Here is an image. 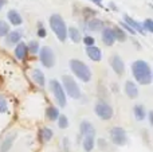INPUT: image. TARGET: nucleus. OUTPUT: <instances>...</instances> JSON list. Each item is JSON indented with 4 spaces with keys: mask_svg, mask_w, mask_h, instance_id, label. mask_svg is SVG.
<instances>
[{
    "mask_svg": "<svg viewBox=\"0 0 153 152\" xmlns=\"http://www.w3.org/2000/svg\"><path fill=\"white\" fill-rule=\"evenodd\" d=\"M132 73L134 80L140 85H151L152 83V70L146 61L138 59L132 63Z\"/></svg>",
    "mask_w": 153,
    "mask_h": 152,
    "instance_id": "1",
    "label": "nucleus"
},
{
    "mask_svg": "<svg viewBox=\"0 0 153 152\" xmlns=\"http://www.w3.org/2000/svg\"><path fill=\"white\" fill-rule=\"evenodd\" d=\"M50 27L61 42H66L67 27H66V23H65L63 18H62L59 13H54V15L50 16Z\"/></svg>",
    "mask_w": 153,
    "mask_h": 152,
    "instance_id": "2",
    "label": "nucleus"
},
{
    "mask_svg": "<svg viewBox=\"0 0 153 152\" xmlns=\"http://www.w3.org/2000/svg\"><path fill=\"white\" fill-rule=\"evenodd\" d=\"M69 65H70L71 72L74 73V75H76L82 82L91 81V70L89 69V66L85 62L79 61V59H70Z\"/></svg>",
    "mask_w": 153,
    "mask_h": 152,
    "instance_id": "3",
    "label": "nucleus"
},
{
    "mask_svg": "<svg viewBox=\"0 0 153 152\" xmlns=\"http://www.w3.org/2000/svg\"><path fill=\"white\" fill-rule=\"evenodd\" d=\"M62 88H63L66 96L71 97L74 100L81 98V89H79L78 83L75 82V80L71 75H63L62 77Z\"/></svg>",
    "mask_w": 153,
    "mask_h": 152,
    "instance_id": "4",
    "label": "nucleus"
},
{
    "mask_svg": "<svg viewBox=\"0 0 153 152\" xmlns=\"http://www.w3.org/2000/svg\"><path fill=\"white\" fill-rule=\"evenodd\" d=\"M50 88L53 90V94H54V98H55L56 104L59 105L61 108H65L67 104V97H66V93H65L63 88H62L61 82L56 80H51L50 81Z\"/></svg>",
    "mask_w": 153,
    "mask_h": 152,
    "instance_id": "5",
    "label": "nucleus"
},
{
    "mask_svg": "<svg viewBox=\"0 0 153 152\" xmlns=\"http://www.w3.org/2000/svg\"><path fill=\"white\" fill-rule=\"evenodd\" d=\"M39 59L42 62V65L47 69H51V67L55 65V54H54L53 48L50 46H43V47L39 48Z\"/></svg>",
    "mask_w": 153,
    "mask_h": 152,
    "instance_id": "6",
    "label": "nucleus"
},
{
    "mask_svg": "<svg viewBox=\"0 0 153 152\" xmlns=\"http://www.w3.org/2000/svg\"><path fill=\"white\" fill-rule=\"evenodd\" d=\"M95 115L102 120H110L113 117V108L105 101H98L94 108Z\"/></svg>",
    "mask_w": 153,
    "mask_h": 152,
    "instance_id": "7",
    "label": "nucleus"
},
{
    "mask_svg": "<svg viewBox=\"0 0 153 152\" xmlns=\"http://www.w3.org/2000/svg\"><path fill=\"white\" fill-rule=\"evenodd\" d=\"M110 139L111 143L116 145H125L128 142V135L124 128L121 127H114L110 129Z\"/></svg>",
    "mask_w": 153,
    "mask_h": 152,
    "instance_id": "8",
    "label": "nucleus"
},
{
    "mask_svg": "<svg viewBox=\"0 0 153 152\" xmlns=\"http://www.w3.org/2000/svg\"><path fill=\"white\" fill-rule=\"evenodd\" d=\"M110 66L111 69L114 70V73L118 75H122L125 73V65H124V61L121 59V57L118 55H113L110 58Z\"/></svg>",
    "mask_w": 153,
    "mask_h": 152,
    "instance_id": "9",
    "label": "nucleus"
},
{
    "mask_svg": "<svg viewBox=\"0 0 153 152\" xmlns=\"http://www.w3.org/2000/svg\"><path fill=\"white\" fill-rule=\"evenodd\" d=\"M102 42L105 43L106 46H111L114 45V42H116V37H114V31L113 28H110V27H106V28L102 30Z\"/></svg>",
    "mask_w": 153,
    "mask_h": 152,
    "instance_id": "10",
    "label": "nucleus"
},
{
    "mask_svg": "<svg viewBox=\"0 0 153 152\" xmlns=\"http://www.w3.org/2000/svg\"><path fill=\"white\" fill-rule=\"evenodd\" d=\"M22 39V31L20 30H15V31H10L5 35V43L8 46H13L16 43H19Z\"/></svg>",
    "mask_w": 153,
    "mask_h": 152,
    "instance_id": "11",
    "label": "nucleus"
},
{
    "mask_svg": "<svg viewBox=\"0 0 153 152\" xmlns=\"http://www.w3.org/2000/svg\"><path fill=\"white\" fill-rule=\"evenodd\" d=\"M86 54H87V57L94 62H100L101 59H102V51H101V48L95 47V46L86 47Z\"/></svg>",
    "mask_w": 153,
    "mask_h": 152,
    "instance_id": "12",
    "label": "nucleus"
},
{
    "mask_svg": "<svg viewBox=\"0 0 153 152\" xmlns=\"http://www.w3.org/2000/svg\"><path fill=\"white\" fill-rule=\"evenodd\" d=\"M124 20H125L124 23H126L128 26L130 27V28H132V30H134V31H136V34H137V32H138V34H145V32H144L143 26H141V24L138 23V22H136L134 19H132L129 15H125V16H124Z\"/></svg>",
    "mask_w": 153,
    "mask_h": 152,
    "instance_id": "13",
    "label": "nucleus"
},
{
    "mask_svg": "<svg viewBox=\"0 0 153 152\" xmlns=\"http://www.w3.org/2000/svg\"><path fill=\"white\" fill-rule=\"evenodd\" d=\"M125 93H126L128 97L130 98H137L138 97V88L134 82L132 81H126L125 82Z\"/></svg>",
    "mask_w": 153,
    "mask_h": 152,
    "instance_id": "14",
    "label": "nucleus"
},
{
    "mask_svg": "<svg viewBox=\"0 0 153 152\" xmlns=\"http://www.w3.org/2000/svg\"><path fill=\"white\" fill-rule=\"evenodd\" d=\"M27 54H28V50H27V45L26 43H22L19 42L15 47V57L19 59V61H23L26 59Z\"/></svg>",
    "mask_w": 153,
    "mask_h": 152,
    "instance_id": "15",
    "label": "nucleus"
},
{
    "mask_svg": "<svg viewBox=\"0 0 153 152\" xmlns=\"http://www.w3.org/2000/svg\"><path fill=\"white\" fill-rule=\"evenodd\" d=\"M7 18H8V20L11 22V24H13V26H20V24L23 23V19H22L20 13H19L18 11H15V10L8 11Z\"/></svg>",
    "mask_w": 153,
    "mask_h": 152,
    "instance_id": "16",
    "label": "nucleus"
},
{
    "mask_svg": "<svg viewBox=\"0 0 153 152\" xmlns=\"http://www.w3.org/2000/svg\"><path fill=\"white\" fill-rule=\"evenodd\" d=\"M32 80H34L35 83H38L40 88H43V86L46 85L45 74H43V72L40 69H34L32 70Z\"/></svg>",
    "mask_w": 153,
    "mask_h": 152,
    "instance_id": "17",
    "label": "nucleus"
},
{
    "mask_svg": "<svg viewBox=\"0 0 153 152\" xmlns=\"http://www.w3.org/2000/svg\"><path fill=\"white\" fill-rule=\"evenodd\" d=\"M86 28L89 31H101L103 30V22L100 19H91L86 23Z\"/></svg>",
    "mask_w": 153,
    "mask_h": 152,
    "instance_id": "18",
    "label": "nucleus"
},
{
    "mask_svg": "<svg viewBox=\"0 0 153 152\" xmlns=\"http://www.w3.org/2000/svg\"><path fill=\"white\" fill-rule=\"evenodd\" d=\"M79 129H81V135H82V136H87V135H95L94 127H93V124L89 123V121H82Z\"/></svg>",
    "mask_w": 153,
    "mask_h": 152,
    "instance_id": "19",
    "label": "nucleus"
},
{
    "mask_svg": "<svg viewBox=\"0 0 153 152\" xmlns=\"http://www.w3.org/2000/svg\"><path fill=\"white\" fill-rule=\"evenodd\" d=\"M133 113H134V117L137 121H143L144 118L146 117V110H145V107L141 104L138 105H134L133 108Z\"/></svg>",
    "mask_w": 153,
    "mask_h": 152,
    "instance_id": "20",
    "label": "nucleus"
},
{
    "mask_svg": "<svg viewBox=\"0 0 153 152\" xmlns=\"http://www.w3.org/2000/svg\"><path fill=\"white\" fill-rule=\"evenodd\" d=\"M83 150L86 152H91L93 148H94V135H87V136H83Z\"/></svg>",
    "mask_w": 153,
    "mask_h": 152,
    "instance_id": "21",
    "label": "nucleus"
},
{
    "mask_svg": "<svg viewBox=\"0 0 153 152\" xmlns=\"http://www.w3.org/2000/svg\"><path fill=\"white\" fill-rule=\"evenodd\" d=\"M59 108H56V107H48L47 109H46V116H47V118L50 121H55V120H58V117H59Z\"/></svg>",
    "mask_w": 153,
    "mask_h": 152,
    "instance_id": "22",
    "label": "nucleus"
},
{
    "mask_svg": "<svg viewBox=\"0 0 153 152\" xmlns=\"http://www.w3.org/2000/svg\"><path fill=\"white\" fill-rule=\"evenodd\" d=\"M13 139H15V136L13 135H10V136H7L4 140H3L1 145H0V152H8L11 150V147H12L13 144Z\"/></svg>",
    "mask_w": 153,
    "mask_h": 152,
    "instance_id": "23",
    "label": "nucleus"
},
{
    "mask_svg": "<svg viewBox=\"0 0 153 152\" xmlns=\"http://www.w3.org/2000/svg\"><path fill=\"white\" fill-rule=\"evenodd\" d=\"M67 35H69L70 39L74 43H78L79 40H81V32H79V30L76 28V27H70V28L67 30Z\"/></svg>",
    "mask_w": 153,
    "mask_h": 152,
    "instance_id": "24",
    "label": "nucleus"
},
{
    "mask_svg": "<svg viewBox=\"0 0 153 152\" xmlns=\"http://www.w3.org/2000/svg\"><path fill=\"white\" fill-rule=\"evenodd\" d=\"M113 31H114L116 40H121V42H124V40L126 39V32H125L122 28H120V27H114Z\"/></svg>",
    "mask_w": 153,
    "mask_h": 152,
    "instance_id": "25",
    "label": "nucleus"
},
{
    "mask_svg": "<svg viewBox=\"0 0 153 152\" xmlns=\"http://www.w3.org/2000/svg\"><path fill=\"white\" fill-rule=\"evenodd\" d=\"M40 136H42V140H45V142H48V140L53 139V131H51L50 128H42V131H40Z\"/></svg>",
    "mask_w": 153,
    "mask_h": 152,
    "instance_id": "26",
    "label": "nucleus"
},
{
    "mask_svg": "<svg viewBox=\"0 0 153 152\" xmlns=\"http://www.w3.org/2000/svg\"><path fill=\"white\" fill-rule=\"evenodd\" d=\"M58 127L61 129H66L67 127H69V118H67V116L59 115V117H58Z\"/></svg>",
    "mask_w": 153,
    "mask_h": 152,
    "instance_id": "27",
    "label": "nucleus"
},
{
    "mask_svg": "<svg viewBox=\"0 0 153 152\" xmlns=\"http://www.w3.org/2000/svg\"><path fill=\"white\" fill-rule=\"evenodd\" d=\"M27 50H28V53L30 54H36L38 51H39V43L38 42H30L28 43V46H27Z\"/></svg>",
    "mask_w": 153,
    "mask_h": 152,
    "instance_id": "28",
    "label": "nucleus"
},
{
    "mask_svg": "<svg viewBox=\"0 0 153 152\" xmlns=\"http://www.w3.org/2000/svg\"><path fill=\"white\" fill-rule=\"evenodd\" d=\"M8 32H10V26H8V23L0 20V37H5Z\"/></svg>",
    "mask_w": 153,
    "mask_h": 152,
    "instance_id": "29",
    "label": "nucleus"
},
{
    "mask_svg": "<svg viewBox=\"0 0 153 152\" xmlns=\"http://www.w3.org/2000/svg\"><path fill=\"white\" fill-rule=\"evenodd\" d=\"M8 110V102L4 96L0 94V113H5Z\"/></svg>",
    "mask_w": 153,
    "mask_h": 152,
    "instance_id": "30",
    "label": "nucleus"
},
{
    "mask_svg": "<svg viewBox=\"0 0 153 152\" xmlns=\"http://www.w3.org/2000/svg\"><path fill=\"white\" fill-rule=\"evenodd\" d=\"M144 31H148V32H153V20L152 19H146L145 22H144V26H143Z\"/></svg>",
    "mask_w": 153,
    "mask_h": 152,
    "instance_id": "31",
    "label": "nucleus"
},
{
    "mask_svg": "<svg viewBox=\"0 0 153 152\" xmlns=\"http://www.w3.org/2000/svg\"><path fill=\"white\" fill-rule=\"evenodd\" d=\"M83 43L86 47H90V46H94L95 43V39L93 37H89V35H86V37L83 38Z\"/></svg>",
    "mask_w": 153,
    "mask_h": 152,
    "instance_id": "32",
    "label": "nucleus"
},
{
    "mask_svg": "<svg viewBox=\"0 0 153 152\" xmlns=\"http://www.w3.org/2000/svg\"><path fill=\"white\" fill-rule=\"evenodd\" d=\"M46 35H47V31H46V28H43L42 23L38 24V37L39 38H46Z\"/></svg>",
    "mask_w": 153,
    "mask_h": 152,
    "instance_id": "33",
    "label": "nucleus"
},
{
    "mask_svg": "<svg viewBox=\"0 0 153 152\" xmlns=\"http://www.w3.org/2000/svg\"><path fill=\"white\" fill-rule=\"evenodd\" d=\"M121 26H122V27H124V28H125V30H126V31H128V32H130V34H132V35H136V31H134V30H132V28H130V27H129V26H128V24H126V23H124V22H122V23H121Z\"/></svg>",
    "mask_w": 153,
    "mask_h": 152,
    "instance_id": "34",
    "label": "nucleus"
},
{
    "mask_svg": "<svg viewBox=\"0 0 153 152\" xmlns=\"http://www.w3.org/2000/svg\"><path fill=\"white\" fill-rule=\"evenodd\" d=\"M98 147L102 148V150H106V142L103 139H100L98 140Z\"/></svg>",
    "mask_w": 153,
    "mask_h": 152,
    "instance_id": "35",
    "label": "nucleus"
},
{
    "mask_svg": "<svg viewBox=\"0 0 153 152\" xmlns=\"http://www.w3.org/2000/svg\"><path fill=\"white\" fill-rule=\"evenodd\" d=\"M90 1H93L94 4H97V5H102V0H90Z\"/></svg>",
    "mask_w": 153,
    "mask_h": 152,
    "instance_id": "36",
    "label": "nucleus"
},
{
    "mask_svg": "<svg viewBox=\"0 0 153 152\" xmlns=\"http://www.w3.org/2000/svg\"><path fill=\"white\" fill-rule=\"evenodd\" d=\"M149 123H151V124H153V113L152 112H149Z\"/></svg>",
    "mask_w": 153,
    "mask_h": 152,
    "instance_id": "37",
    "label": "nucleus"
},
{
    "mask_svg": "<svg viewBox=\"0 0 153 152\" xmlns=\"http://www.w3.org/2000/svg\"><path fill=\"white\" fill-rule=\"evenodd\" d=\"M4 4H5V0H0V10L4 7Z\"/></svg>",
    "mask_w": 153,
    "mask_h": 152,
    "instance_id": "38",
    "label": "nucleus"
}]
</instances>
